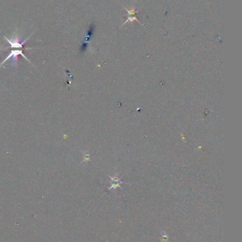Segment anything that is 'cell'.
Returning a JSON list of instances; mask_svg holds the SVG:
<instances>
[{
    "mask_svg": "<svg viewBox=\"0 0 242 242\" xmlns=\"http://www.w3.org/2000/svg\"><path fill=\"white\" fill-rule=\"evenodd\" d=\"M19 55H21L22 57H24V58L26 59L27 61H28V62H30V61L28 60V59H27V57H26L25 55H24V54L23 53V51H21V50H14V51H12L10 52V53L9 54V55L7 56V57H6L5 59H4V60L2 62H1V64H0V66H2L3 64L5 63L6 62H7V60H9L10 58H12V64L14 65H16V62H17V57Z\"/></svg>",
    "mask_w": 242,
    "mask_h": 242,
    "instance_id": "6da1fadb",
    "label": "cell"
},
{
    "mask_svg": "<svg viewBox=\"0 0 242 242\" xmlns=\"http://www.w3.org/2000/svg\"><path fill=\"white\" fill-rule=\"evenodd\" d=\"M30 36H28V38H27L26 40H24L23 42H19V38H18V36H16V38L14 39H12V40H9V38H7L6 36H4V38H5V40L7 41V42H9V43L10 44V46L11 48H21L23 47V45H24V44L26 42L27 40H28V39L29 38Z\"/></svg>",
    "mask_w": 242,
    "mask_h": 242,
    "instance_id": "7a4b0ae2",
    "label": "cell"
}]
</instances>
